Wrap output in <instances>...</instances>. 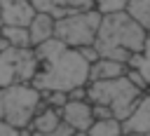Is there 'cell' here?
I'll list each match as a JSON object with an SVG mask.
<instances>
[{
  "label": "cell",
  "mask_w": 150,
  "mask_h": 136,
  "mask_svg": "<svg viewBox=\"0 0 150 136\" xmlns=\"http://www.w3.org/2000/svg\"><path fill=\"white\" fill-rule=\"evenodd\" d=\"M38 54V73L33 84L40 91H73L77 87L89 84L91 63L80 54V49L68 47L59 38H52L35 47Z\"/></svg>",
  "instance_id": "1"
},
{
  "label": "cell",
  "mask_w": 150,
  "mask_h": 136,
  "mask_svg": "<svg viewBox=\"0 0 150 136\" xmlns=\"http://www.w3.org/2000/svg\"><path fill=\"white\" fill-rule=\"evenodd\" d=\"M145 38H148V30L136 19H131V14L127 9L110 12V14H103V19H101L94 47L98 49L101 56L129 63V59L134 54L143 52Z\"/></svg>",
  "instance_id": "2"
},
{
  "label": "cell",
  "mask_w": 150,
  "mask_h": 136,
  "mask_svg": "<svg viewBox=\"0 0 150 136\" xmlns=\"http://www.w3.org/2000/svg\"><path fill=\"white\" fill-rule=\"evenodd\" d=\"M145 91H141L127 75L122 77H115V80H98V82H89L87 84V98L91 103H101V106H108L112 110V115L117 120H127L136 103L141 101Z\"/></svg>",
  "instance_id": "3"
},
{
  "label": "cell",
  "mask_w": 150,
  "mask_h": 136,
  "mask_svg": "<svg viewBox=\"0 0 150 136\" xmlns=\"http://www.w3.org/2000/svg\"><path fill=\"white\" fill-rule=\"evenodd\" d=\"M42 106H45L42 91L30 82L0 87V120L14 127H30L33 117Z\"/></svg>",
  "instance_id": "4"
},
{
  "label": "cell",
  "mask_w": 150,
  "mask_h": 136,
  "mask_svg": "<svg viewBox=\"0 0 150 136\" xmlns=\"http://www.w3.org/2000/svg\"><path fill=\"white\" fill-rule=\"evenodd\" d=\"M103 14L91 7V9H82V12H73L63 19H56V30L54 38H59L61 42H66L68 47H87L96 42L98 35V26H101Z\"/></svg>",
  "instance_id": "5"
},
{
  "label": "cell",
  "mask_w": 150,
  "mask_h": 136,
  "mask_svg": "<svg viewBox=\"0 0 150 136\" xmlns=\"http://www.w3.org/2000/svg\"><path fill=\"white\" fill-rule=\"evenodd\" d=\"M35 47H7L0 52V87L30 82L38 73Z\"/></svg>",
  "instance_id": "6"
},
{
  "label": "cell",
  "mask_w": 150,
  "mask_h": 136,
  "mask_svg": "<svg viewBox=\"0 0 150 136\" xmlns=\"http://www.w3.org/2000/svg\"><path fill=\"white\" fill-rule=\"evenodd\" d=\"M38 14L33 0H0L2 26H28Z\"/></svg>",
  "instance_id": "7"
},
{
  "label": "cell",
  "mask_w": 150,
  "mask_h": 136,
  "mask_svg": "<svg viewBox=\"0 0 150 136\" xmlns=\"http://www.w3.org/2000/svg\"><path fill=\"white\" fill-rule=\"evenodd\" d=\"M61 115L63 120L75 129V131H89V127L94 124V106L89 98H82V101H75L70 98L63 108H61Z\"/></svg>",
  "instance_id": "8"
},
{
  "label": "cell",
  "mask_w": 150,
  "mask_h": 136,
  "mask_svg": "<svg viewBox=\"0 0 150 136\" xmlns=\"http://www.w3.org/2000/svg\"><path fill=\"white\" fill-rule=\"evenodd\" d=\"M122 127H124V136L150 134V91H145L141 96V101L136 103L134 113L122 122Z\"/></svg>",
  "instance_id": "9"
},
{
  "label": "cell",
  "mask_w": 150,
  "mask_h": 136,
  "mask_svg": "<svg viewBox=\"0 0 150 136\" xmlns=\"http://www.w3.org/2000/svg\"><path fill=\"white\" fill-rule=\"evenodd\" d=\"M38 12H47L54 19H63L73 12H82V9H91L94 0H33Z\"/></svg>",
  "instance_id": "10"
},
{
  "label": "cell",
  "mask_w": 150,
  "mask_h": 136,
  "mask_svg": "<svg viewBox=\"0 0 150 136\" xmlns=\"http://www.w3.org/2000/svg\"><path fill=\"white\" fill-rule=\"evenodd\" d=\"M129 66L124 61H115V59H108V56H101L91 63L89 68V82H98V80H115V77H122L127 75Z\"/></svg>",
  "instance_id": "11"
},
{
  "label": "cell",
  "mask_w": 150,
  "mask_h": 136,
  "mask_svg": "<svg viewBox=\"0 0 150 136\" xmlns=\"http://www.w3.org/2000/svg\"><path fill=\"white\" fill-rule=\"evenodd\" d=\"M61 122H63L61 110H59V108H52V106H47V103H45V106L38 110V115L33 117L30 129H33V134H35V136H52V134H54V129H56Z\"/></svg>",
  "instance_id": "12"
},
{
  "label": "cell",
  "mask_w": 150,
  "mask_h": 136,
  "mask_svg": "<svg viewBox=\"0 0 150 136\" xmlns=\"http://www.w3.org/2000/svg\"><path fill=\"white\" fill-rule=\"evenodd\" d=\"M28 30H30V42H33V47H38V45H42V42H47V40L54 38L56 19H54L52 14H47V12H38V14L33 16V21L28 23Z\"/></svg>",
  "instance_id": "13"
},
{
  "label": "cell",
  "mask_w": 150,
  "mask_h": 136,
  "mask_svg": "<svg viewBox=\"0 0 150 136\" xmlns=\"http://www.w3.org/2000/svg\"><path fill=\"white\" fill-rule=\"evenodd\" d=\"M87 134L89 136H124V127H122V120L105 117V120H94Z\"/></svg>",
  "instance_id": "14"
},
{
  "label": "cell",
  "mask_w": 150,
  "mask_h": 136,
  "mask_svg": "<svg viewBox=\"0 0 150 136\" xmlns=\"http://www.w3.org/2000/svg\"><path fill=\"white\" fill-rule=\"evenodd\" d=\"M2 38L12 47H33L28 26H2Z\"/></svg>",
  "instance_id": "15"
},
{
  "label": "cell",
  "mask_w": 150,
  "mask_h": 136,
  "mask_svg": "<svg viewBox=\"0 0 150 136\" xmlns=\"http://www.w3.org/2000/svg\"><path fill=\"white\" fill-rule=\"evenodd\" d=\"M127 12L131 19H136L145 30H150V0H129Z\"/></svg>",
  "instance_id": "16"
},
{
  "label": "cell",
  "mask_w": 150,
  "mask_h": 136,
  "mask_svg": "<svg viewBox=\"0 0 150 136\" xmlns=\"http://www.w3.org/2000/svg\"><path fill=\"white\" fill-rule=\"evenodd\" d=\"M127 66H129V68H138V70L145 75V80L150 82V30H148V38H145V47H143V52L134 54V56L129 59Z\"/></svg>",
  "instance_id": "17"
},
{
  "label": "cell",
  "mask_w": 150,
  "mask_h": 136,
  "mask_svg": "<svg viewBox=\"0 0 150 136\" xmlns=\"http://www.w3.org/2000/svg\"><path fill=\"white\" fill-rule=\"evenodd\" d=\"M129 5V0H94V7L101 14H110V12H124Z\"/></svg>",
  "instance_id": "18"
},
{
  "label": "cell",
  "mask_w": 150,
  "mask_h": 136,
  "mask_svg": "<svg viewBox=\"0 0 150 136\" xmlns=\"http://www.w3.org/2000/svg\"><path fill=\"white\" fill-rule=\"evenodd\" d=\"M42 96H45V103H47V106L59 108V110H61V108L70 101L68 91H42Z\"/></svg>",
  "instance_id": "19"
},
{
  "label": "cell",
  "mask_w": 150,
  "mask_h": 136,
  "mask_svg": "<svg viewBox=\"0 0 150 136\" xmlns=\"http://www.w3.org/2000/svg\"><path fill=\"white\" fill-rule=\"evenodd\" d=\"M127 77H129L141 91H150V82L145 80V75H143L138 68H129V70H127Z\"/></svg>",
  "instance_id": "20"
},
{
  "label": "cell",
  "mask_w": 150,
  "mask_h": 136,
  "mask_svg": "<svg viewBox=\"0 0 150 136\" xmlns=\"http://www.w3.org/2000/svg\"><path fill=\"white\" fill-rule=\"evenodd\" d=\"M80 54L89 61V63H94L96 59H101V54H98V49L94 47V45H87V47H80Z\"/></svg>",
  "instance_id": "21"
},
{
  "label": "cell",
  "mask_w": 150,
  "mask_h": 136,
  "mask_svg": "<svg viewBox=\"0 0 150 136\" xmlns=\"http://www.w3.org/2000/svg\"><path fill=\"white\" fill-rule=\"evenodd\" d=\"M94 106V120H105V117H115L112 110L108 106H101V103H91Z\"/></svg>",
  "instance_id": "22"
},
{
  "label": "cell",
  "mask_w": 150,
  "mask_h": 136,
  "mask_svg": "<svg viewBox=\"0 0 150 136\" xmlns=\"http://www.w3.org/2000/svg\"><path fill=\"white\" fill-rule=\"evenodd\" d=\"M73 134H77V131H75V129H73V127H70V124L63 120V122H61V124L54 129V134H52V136H73Z\"/></svg>",
  "instance_id": "23"
},
{
  "label": "cell",
  "mask_w": 150,
  "mask_h": 136,
  "mask_svg": "<svg viewBox=\"0 0 150 136\" xmlns=\"http://www.w3.org/2000/svg\"><path fill=\"white\" fill-rule=\"evenodd\" d=\"M68 96L75 98V101H82V98H87V87H77V89H73V91H68Z\"/></svg>",
  "instance_id": "24"
},
{
  "label": "cell",
  "mask_w": 150,
  "mask_h": 136,
  "mask_svg": "<svg viewBox=\"0 0 150 136\" xmlns=\"http://www.w3.org/2000/svg\"><path fill=\"white\" fill-rule=\"evenodd\" d=\"M73 136H84V131H77V134H73Z\"/></svg>",
  "instance_id": "25"
},
{
  "label": "cell",
  "mask_w": 150,
  "mask_h": 136,
  "mask_svg": "<svg viewBox=\"0 0 150 136\" xmlns=\"http://www.w3.org/2000/svg\"><path fill=\"white\" fill-rule=\"evenodd\" d=\"M134 136H150V134H134Z\"/></svg>",
  "instance_id": "26"
},
{
  "label": "cell",
  "mask_w": 150,
  "mask_h": 136,
  "mask_svg": "<svg viewBox=\"0 0 150 136\" xmlns=\"http://www.w3.org/2000/svg\"><path fill=\"white\" fill-rule=\"evenodd\" d=\"M0 38H2V23H0Z\"/></svg>",
  "instance_id": "27"
},
{
  "label": "cell",
  "mask_w": 150,
  "mask_h": 136,
  "mask_svg": "<svg viewBox=\"0 0 150 136\" xmlns=\"http://www.w3.org/2000/svg\"><path fill=\"white\" fill-rule=\"evenodd\" d=\"M84 136H89V134H84Z\"/></svg>",
  "instance_id": "28"
},
{
  "label": "cell",
  "mask_w": 150,
  "mask_h": 136,
  "mask_svg": "<svg viewBox=\"0 0 150 136\" xmlns=\"http://www.w3.org/2000/svg\"><path fill=\"white\" fill-rule=\"evenodd\" d=\"M0 23H2V21H0Z\"/></svg>",
  "instance_id": "29"
}]
</instances>
